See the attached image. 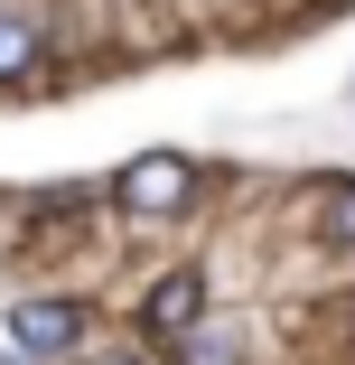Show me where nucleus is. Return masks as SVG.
Segmentation results:
<instances>
[{
    "mask_svg": "<svg viewBox=\"0 0 355 365\" xmlns=\"http://www.w3.org/2000/svg\"><path fill=\"white\" fill-rule=\"evenodd\" d=\"M112 187H122V206H131V215L169 225V215H187V206H196V160H187V150H140Z\"/></svg>",
    "mask_w": 355,
    "mask_h": 365,
    "instance_id": "nucleus-1",
    "label": "nucleus"
},
{
    "mask_svg": "<svg viewBox=\"0 0 355 365\" xmlns=\"http://www.w3.org/2000/svg\"><path fill=\"white\" fill-rule=\"evenodd\" d=\"M196 319H206V262L169 272V281L150 290V300H140V328H150V337H187Z\"/></svg>",
    "mask_w": 355,
    "mask_h": 365,
    "instance_id": "nucleus-2",
    "label": "nucleus"
},
{
    "mask_svg": "<svg viewBox=\"0 0 355 365\" xmlns=\"http://www.w3.org/2000/svg\"><path fill=\"white\" fill-rule=\"evenodd\" d=\"M10 337H19L28 356H65V346L85 337V309H75V300H19V309H10Z\"/></svg>",
    "mask_w": 355,
    "mask_h": 365,
    "instance_id": "nucleus-3",
    "label": "nucleus"
},
{
    "mask_svg": "<svg viewBox=\"0 0 355 365\" xmlns=\"http://www.w3.org/2000/svg\"><path fill=\"white\" fill-rule=\"evenodd\" d=\"M38 56H47V19L0 10V85H28V76H38Z\"/></svg>",
    "mask_w": 355,
    "mask_h": 365,
    "instance_id": "nucleus-4",
    "label": "nucleus"
},
{
    "mask_svg": "<svg viewBox=\"0 0 355 365\" xmlns=\"http://www.w3.org/2000/svg\"><path fill=\"white\" fill-rule=\"evenodd\" d=\"M187 365H243L225 328H187Z\"/></svg>",
    "mask_w": 355,
    "mask_h": 365,
    "instance_id": "nucleus-5",
    "label": "nucleus"
},
{
    "mask_svg": "<svg viewBox=\"0 0 355 365\" xmlns=\"http://www.w3.org/2000/svg\"><path fill=\"white\" fill-rule=\"evenodd\" d=\"M327 235L355 244V187H327Z\"/></svg>",
    "mask_w": 355,
    "mask_h": 365,
    "instance_id": "nucleus-6",
    "label": "nucleus"
},
{
    "mask_svg": "<svg viewBox=\"0 0 355 365\" xmlns=\"http://www.w3.org/2000/svg\"><path fill=\"white\" fill-rule=\"evenodd\" d=\"M85 365H140V356H85Z\"/></svg>",
    "mask_w": 355,
    "mask_h": 365,
    "instance_id": "nucleus-7",
    "label": "nucleus"
},
{
    "mask_svg": "<svg viewBox=\"0 0 355 365\" xmlns=\"http://www.w3.org/2000/svg\"><path fill=\"white\" fill-rule=\"evenodd\" d=\"M0 365H28V356H0Z\"/></svg>",
    "mask_w": 355,
    "mask_h": 365,
    "instance_id": "nucleus-8",
    "label": "nucleus"
}]
</instances>
